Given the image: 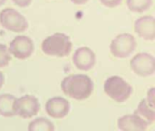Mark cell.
Wrapping results in <instances>:
<instances>
[{
	"instance_id": "obj_6",
	"label": "cell",
	"mask_w": 155,
	"mask_h": 131,
	"mask_svg": "<svg viewBox=\"0 0 155 131\" xmlns=\"http://www.w3.org/2000/svg\"><path fill=\"white\" fill-rule=\"evenodd\" d=\"M133 72L142 78H148L155 74V57L146 52L136 54L130 61Z\"/></svg>"
},
{
	"instance_id": "obj_7",
	"label": "cell",
	"mask_w": 155,
	"mask_h": 131,
	"mask_svg": "<svg viewBox=\"0 0 155 131\" xmlns=\"http://www.w3.org/2000/svg\"><path fill=\"white\" fill-rule=\"evenodd\" d=\"M40 103L37 98L32 95H25L16 99L15 115L22 119H31L38 114Z\"/></svg>"
},
{
	"instance_id": "obj_4",
	"label": "cell",
	"mask_w": 155,
	"mask_h": 131,
	"mask_svg": "<svg viewBox=\"0 0 155 131\" xmlns=\"http://www.w3.org/2000/svg\"><path fill=\"white\" fill-rule=\"evenodd\" d=\"M137 42L135 37L129 33H123L117 35L110 44L111 54L119 59L129 57L135 50Z\"/></svg>"
},
{
	"instance_id": "obj_11",
	"label": "cell",
	"mask_w": 155,
	"mask_h": 131,
	"mask_svg": "<svg viewBox=\"0 0 155 131\" xmlns=\"http://www.w3.org/2000/svg\"><path fill=\"white\" fill-rule=\"evenodd\" d=\"M135 33L147 41L155 40V17L153 16H143L137 18L134 25Z\"/></svg>"
},
{
	"instance_id": "obj_21",
	"label": "cell",
	"mask_w": 155,
	"mask_h": 131,
	"mask_svg": "<svg viewBox=\"0 0 155 131\" xmlns=\"http://www.w3.org/2000/svg\"><path fill=\"white\" fill-rule=\"evenodd\" d=\"M89 0H71L72 3H74V5H84L88 2Z\"/></svg>"
},
{
	"instance_id": "obj_17",
	"label": "cell",
	"mask_w": 155,
	"mask_h": 131,
	"mask_svg": "<svg viewBox=\"0 0 155 131\" xmlns=\"http://www.w3.org/2000/svg\"><path fill=\"white\" fill-rule=\"evenodd\" d=\"M11 52L9 47L4 44H0V68L7 67L11 61Z\"/></svg>"
},
{
	"instance_id": "obj_20",
	"label": "cell",
	"mask_w": 155,
	"mask_h": 131,
	"mask_svg": "<svg viewBox=\"0 0 155 131\" xmlns=\"http://www.w3.org/2000/svg\"><path fill=\"white\" fill-rule=\"evenodd\" d=\"M13 3L19 7H27L32 3V0H12Z\"/></svg>"
},
{
	"instance_id": "obj_15",
	"label": "cell",
	"mask_w": 155,
	"mask_h": 131,
	"mask_svg": "<svg viewBox=\"0 0 155 131\" xmlns=\"http://www.w3.org/2000/svg\"><path fill=\"white\" fill-rule=\"evenodd\" d=\"M126 5L130 11L142 14L151 8L153 0H126Z\"/></svg>"
},
{
	"instance_id": "obj_22",
	"label": "cell",
	"mask_w": 155,
	"mask_h": 131,
	"mask_svg": "<svg viewBox=\"0 0 155 131\" xmlns=\"http://www.w3.org/2000/svg\"><path fill=\"white\" fill-rule=\"evenodd\" d=\"M4 83H5V77H4V74L0 71V88L3 87Z\"/></svg>"
},
{
	"instance_id": "obj_16",
	"label": "cell",
	"mask_w": 155,
	"mask_h": 131,
	"mask_svg": "<svg viewBox=\"0 0 155 131\" xmlns=\"http://www.w3.org/2000/svg\"><path fill=\"white\" fill-rule=\"evenodd\" d=\"M29 131H54V124L45 118H36L31 123L28 127Z\"/></svg>"
},
{
	"instance_id": "obj_8",
	"label": "cell",
	"mask_w": 155,
	"mask_h": 131,
	"mask_svg": "<svg viewBox=\"0 0 155 131\" xmlns=\"http://www.w3.org/2000/svg\"><path fill=\"white\" fill-rule=\"evenodd\" d=\"M34 48V42L27 36H17L9 45V50L12 56L19 60L28 58L33 54Z\"/></svg>"
},
{
	"instance_id": "obj_12",
	"label": "cell",
	"mask_w": 155,
	"mask_h": 131,
	"mask_svg": "<svg viewBox=\"0 0 155 131\" xmlns=\"http://www.w3.org/2000/svg\"><path fill=\"white\" fill-rule=\"evenodd\" d=\"M150 125L140 116L135 114L124 115L118 119L117 127L122 131H144Z\"/></svg>"
},
{
	"instance_id": "obj_19",
	"label": "cell",
	"mask_w": 155,
	"mask_h": 131,
	"mask_svg": "<svg viewBox=\"0 0 155 131\" xmlns=\"http://www.w3.org/2000/svg\"><path fill=\"white\" fill-rule=\"evenodd\" d=\"M101 4L108 8H114L120 5L123 2V0H99Z\"/></svg>"
},
{
	"instance_id": "obj_3",
	"label": "cell",
	"mask_w": 155,
	"mask_h": 131,
	"mask_svg": "<svg viewBox=\"0 0 155 131\" xmlns=\"http://www.w3.org/2000/svg\"><path fill=\"white\" fill-rule=\"evenodd\" d=\"M105 94L117 103H124L129 99L133 93L132 86L122 77H109L104 84Z\"/></svg>"
},
{
	"instance_id": "obj_1",
	"label": "cell",
	"mask_w": 155,
	"mask_h": 131,
	"mask_svg": "<svg viewBox=\"0 0 155 131\" xmlns=\"http://www.w3.org/2000/svg\"><path fill=\"white\" fill-rule=\"evenodd\" d=\"M61 89L64 95L75 99H87L94 91L92 78L84 74H74L65 77L61 82Z\"/></svg>"
},
{
	"instance_id": "obj_10",
	"label": "cell",
	"mask_w": 155,
	"mask_h": 131,
	"mask_svg": "<svg viewBox=\"0 0 155 131\" xmlns=\"http://www.w3.org/2000/svg\"><path fill=\"white\" fill-rule=\"evenodd\" d=\"M70 103L62 97H54L45 103V111L53 119H61L65 118L70 112Z\"/></svg>"
},
{
	"instance_id": "obj_13",
	"label": "cell",
	"mask_w": 155,
	"mask_h": 131,
	"mask_svg": "<svg viewBox=\"0 0 155 131\" xmlns=\"http://www.w3.org/2000/svg\"><path fill=\"white\" fill-rule=\"evenodd\" d=\"M16 98L11 94L0 95V116L11 118L15 116V102Z\"/></svg>"
},
{
	"instance_id": "obj_9",
	"label": "cell",
	"mask_w": 155,
	"mask_h": 131,
	"mask_svg": "<svg viewBox=\"0 0 155 131\" xmlns=\"http://www.w3.org/2000/svg\"><path fill=\"white\" fill-rule=\"evenodd\" d=\"M73 63L81 71H89L96 64V55L88 47L77 48L73 55Z\"/></svg>"
},
{
	"instance_id": "obj_2",
	"label": "cell",
	"mask_w": 155,
	"mask_h": 131,
	"mask_svg": "<svg viewBox=\"0 0 155 131\" xmlns=\"http://www.w3.org/2000/svg\"><path fill=\"white\" fill-rule=\"evenodd\" d=\"M41 48L47 56L64 57L71 53L73 43L67 35L64 33H54L47 36L42 42Z\"/></svg>"
},
{
	"instance_id": "obj_23",
	"label": "cell",
	"mask_w": 155,
	"mask_h": 131,
	"mask_svg": "<svg viewBox=\"0 0 155 131\" xmlns=\"http://www.w3.org/2000/svg\"><path fill=\"white\" fill-rule=\"evenodd\" d=\"M5 2H6V0H0V6L3 5Z\"/></svg>"
},
{
	"instance_id": "obj_14",
	"label": "cell",
	"mask_w": 155,
	"mask_h": 131,
	"mask_svg": "<svg viewBox=\"0 0 155 131\" xmlns=\"http://www.w3.org/2000/svg\"><path fill=\"white\" fill-rule=\"evenodd\" d=\"M134 113L144 119L149 125H152L155 122V109L148 104L146 98H143L140 101Z\"/></svg>"
},
{
	"instance_id": "obj_18",
	"label": "cell",
	"mask_w": 155,
	"mask_h": 131,
	"mask_svg": "<svg viewBox=\"0 0 155 131\" xmlns=\"http://www.w3.org/2000/svg\"><path fill=\"white\" fill-rule=\"evenodd\" d=\"M146 100L148 102V104L155 109V87L151 88L148 92H147V96H146Z\"/></svg>"
},
{
	"instance_id": "obj_5",
	"label": "cell",
	"mask_w": 155,
	"mask_h": 131,
	"mask_svg": "<svg viewBox=\"0 0 155 131\" xmlns=\"http://www.w3.org/2000/svg\"><path fill=\"white\" fill-rule=\"evenodd\" d=\"M0 24L5 29L15 33L24 32L28 27L26 18L14 8H5L0 12Z\"/></svg>"
}]
</instances>
